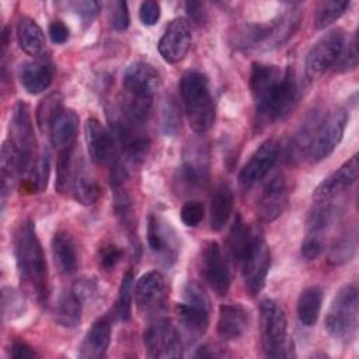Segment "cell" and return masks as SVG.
Returning <instances> with one entry per match:
<instances>
[{
    "label": "cell",
    "instance_id": "cell-51",
    "mask_svg": "<svg viewBox=\"0 0 359 359\" xmlns=\"http://www.w3.org/2000/svg\"><path fill=\"white\" fill-rule=\"evenodd\" d=\"M185 11L187 15L192 22L196 25H203L206 22V11L203 8V4L199 1H187L185 3Z\"/></svg>",
    "mask_w": 359,
    "mask_h": 359
},
{
    "label": "cell",
    "instance_id": "cell-37",
    "mask_svg": "<svg viewBox=\"0 0 359 359\" xmlns=\"http://www.w3.org/2000/svg\"><path fill=\"white\" fill-rule=\"evenodd\" d=\"M349 7V1H323L318 4L314 14V25L317 29H324L335 22Z\"/></svg>",
    "mask_w": 359,
    "mask_h": 359
},
{
    "label": "cell",
    "instance_id": "cell-36",
    "mask_svg": "<svg viewBox=\"0 0 359 359\" xmlns=\"http://www.w3.org/2000/svg\"><path fill=\"white\" fill-rule=\"evenodd\" d=\"M337 212L338 210L330 203L316 206L307 219V234L323 237V233L335 220Z\"/></svg>",
    "mask_w": 359,
    "mask_h": 359
},
{
    "label": "cell",
    "instance_id": "cell-47",
    "mask_svg": "<svg viewBox=\"0 0 359 359\" xmlns=\"http://www.w3.org/2000/svg\"><path fill=\"white\" fill-rule=\"evenodd\" d=\"M323 250H324L323 237L307 234V237L302 244V255L306 259H317L323 254Z\"/></svg>",
    "mask_w": 359,
    "mask_h": 359
},
{
    "label": "cell",
    "instance_id": "cell-19",
    "mask_svg": "<svg viewBox=\"0 0 359 359\" xmlns=\"http://www.w3.org/2000/svg\"><path fill=\"white\" fill-rule=\"evenodd\" d=\"M147 241L150 250L167 265L178 255V238L172 226L160 216L151 215L147 224Z\"/></svg>",
    "mask_w": 359,
    "mask_h": 359
},
{
    "label": "cell",
    "instance_id": "cell-25",
    "mask_svg": "<svg viewBox=\"0 0 359 359\" xmlns=\"http://www.w3.org/2000/svg\"><path fill=\"white\" fill-rule=\"evenodd\" d=\"M79 128V116L73 109L63 108L50 122L48 128L50 143L57 149L73 146Z\"/></svg>",
    "mask_w": 359,
    "mask_h": 359
},
{
    "label": "cell",
    "instance_id": "cell-33",
    "mask_svg": "<svg viewBox=\"0 0 359 359\" xmlns=\"http://www.w3.org/2000/svg\"><path fill=\"white\" fill-rule=\"evenodd\" d=\"M50 172V157L48 151L41 153L27 171L25 187L31 194H41L48 187Z\"/></svg>",
    "mask_w": 359,
    "mask_h": 359
},
{
    "label": "cell",
    "instance_id": "cell-42",
    "mask_svg": "<svg viewBox=\"0 0 359 359\" xmlns=\"http://www.w3.org/2000/svg\"><path fill=\"white\" fill-rule=\"evenodd\" d=\"M358 66V41L356 34L352 36V39L348 42V45L344 46L337 63L335 70L337 72H348Z\"/></svg>",
    "mask_w": 359,
    "mask_h": 359
},
{
    "label": "cell",
    "instance_id": "cell-46",
    "mask_svg": "<svg viewBox=\"0 0 359 359\" xmlns=\"http://www.w3.org/2000/svg\"><path fill=\"white\" fill-rule=\"evenodd\" d=\"M180 118H178V109L174 102H165L163 108V128L164 132L170 136H174L180 129Z\"/></svg>",
    "mask_w": 359,
    "mask_h": 359
},
{
    "label": "cell",
    "instance_id": "cell-14",
    "mask_svg": "<svg viewBox=\"0 0 359 359\" xmlns=\"http://www.w3.org/2000/svg\"><path fill=\"white\" fill-rule=\"evenodd\" d=\"M279 156V144L275 139L265 140L251 156L238 174V182L248 189L264 180L273 168Z\"/></svg>",
    "mask_w": 359,
    "mask_h": 359
},
{
    "label": "cell",
    "instance_id": "cell-28",
    "mask_svg": "<svg viewBox=\"0 0 359 359\" xmlns=\"http://www.w3.org/2000/svg\"><path fill=\"white\" fill-rule=\"evenodd\" d=\"M52 254L55 264L63 275L74 273L77 269V250L72 236L65 231L59 230L53 234L52 238Z\"/></svg>",
    "mask_w": 359,
    "mask_h": 359
},
{
    "label": "cell",
    "instance_id": "cell-10",
    "mask_svg": "<svg viewBox=\"0 0 359 359\" xmlns=\"http://www.w3.org/2000/svg\"><path fill=\"white\" fill-rule=\"evenodd\" d=\"M147 356L156 359L181 358L182 341L178 330L167 318L153 321L143 334Z\"/></svg>",
    "mask_w": 359,
    "mask_h": 359
},
{
    "label": "cell",
    "instance_id": "cell-17",
    "mask_svg": "<svg viewBox=\"0 0 359 359\" xmlns=\"http://www.w3.org/2000/svg\"><path fill=\"white\" fill-rule=\"evenodd\" d=\"M123 88L129 97L153 100L161 84L158 72L149 63L135 62L123 73Z\"/></svg>",
    "mask_w": 359,
    "mask_h": 359
},
{
    "label": "cell",
    "instance_id": "cell-8",
    "mask_svg": "<svg viewBox=\"0 0 359 359\" xmlns=\"http://www.w3.org/2000/svg\"><path fill=\"white\" fill-rule=\"evenodd\" d=\"M348 122L345 109H335L321 119L314 130L307 157L310 163H318L327 158L342 140Z\"/></svg>",
    "mask_w": 359,
    "mask_h": 359
},
{
    "label": "cell",
    "instance_id": "cell-48",
    "mask_svg": "<svg viewBox=\"0 0 359 359\" xmlns=\"http://www.w3.org/2000/svg\"><path fill=\"white\" fill-rule=\"evenodd\" d=\"M160 4L153 0L143 1L139 8V18L144 25H154L160 18Z\"/></svg>",
    "mask_w": 359,
    "mask_h": 359
},
{
    "label": "cell",
    "instance_id": "cell-41",
    "mask_svg": "<svg viewBox=\"0 0 359 359\" xmlns=\"http://www.w3.org/2000/svg\"><path fill=\"white\" fill-rule=\"evenodd\" d=\"M1 306H3V317L4 318H14L22 314L24 311V302L22 297L11 287H4L3 289V299H1Z\"/></svg>",
    "mask_w": 359,
    "mask_h": 359
},
{
    "label": "cell",
    "instance_id": "cell-53",
    "mask_svg": "<svg viewBox=\"0 0 359 359\" xmlns=\"http://www.w3.org/2000/svg\"><path fill=\"white\" fill-rule=\"evenodd\" d=\"M196 358H217L220 356V353L216 352V349H212L209 346H201L196 353H195Z\"/></svg>",
    "mask_w": 359,
    "mask_h": 359
},
{
    "label": "cell",
    "instance_id": "cell-5",
    "mask_svg": "<svg viewBox=\"0 0 359 359\" xmlns=\"http://www.w3.org/2000/svg\"><path fill=\"white\" fill-rule=\"evenodd\" d=\"M358 286L351 283L341 287L334 296L324 324L330 335L337 339L346 341L352 338L358 330Z\"/></svg>",
    "mask_w": 359,
    "mask_h": 359
},
{
    "label": "cell",
    "instance_id": "cell-1",
    "mask_svg": "<svg viewBox=\"0 0 359 359\" xmlns=\"http://www.w3.org/2000/svg\"><path fill=\"white\" fill-rule=\"evenodd\" d=\"M250 88L255 101L257 125L262 126L286 118L299 100L293 73L273 65L254 63L250 74Z\"/></svg>",
    "mask_w": 359,
    "mask_h": 359
},
{
    "label": "cell",
    "instance_id": "cell-40",
    "mask_svg": "<svg viewBox=\"0 0 359 359\" xmlns=\"http://www.w3.org/2000/svg\"><path fill=\"white\" fill-rule=\"evenodd\" d=\"M132 296H133V273L128 271L121 282L118 300H116V316L122 321H128L132 314Z\"/></svg>",
    "mask_w": 359,
    "mask_h": 359
},
{
    "label": "cell",
    "instance_id": "cell-38",
    "mask_svg": "<svg viewBox=\"0 0 359 359\" xmlns=\"http://www.w3.org/2000/svg\"><path fill=\"white\" fill-rule=\"evenodd\" d=\"M356 247H358V236H356V230L353 229L352 231H348L346 234H344L331 248L330 258H328L330 262L332 265L346 264L353 258L356 252Z\"/></svg>",
    "mask_w": 359,
    "mask_h": 359
},
{
    "label": "cell",
    "instance_id": "cell-27",
    "mask_svg": "<svg viewBox=\"0 0 359 359\" xmlns=\"http://www.w3.org/2000/svg\"><path fill=\"white\" fill-rule=\"evenodd\" d=\"M20 48L29 56L41 57L46 50V41L41 27L29 17H21L17 24Z\"/></svg>",
    "mask_w": 359,
    "mask_h": 359
},
{
    "label": "cell",
    "instance_id": "cell-2",
    "mask_svg": "<svg viewBox=\"0 0 359 359\" xmlns=\"http://www.w3.org/2000/svg\"><path fill=\"white\" fill-rule=\"evenodd\" d=\"M14 254L24 290L42 303L48 296V265L31 220L22 222L14 236Z\"/></svg>",
    "mask_w": 359,
    "mask_h": 359
},
{
    "label": "cell",
    "instance_id": "cell-35",
    "mask_svg": "<svg viewBox=\"0 0 359 359\" xmlns=\"http://www.w3.org/2000/svg\"><path fill=\"white\" fill-rule=\"evenodd\" d=\"M74 164H73V146L62 149L57 157V168H56V191L59 194H66L74 180Z\"/></svg>",
    "mask_w": 359,
    "mask_h": 359
},
{
    "label": "cell",
    "instance_id": "cell-11",
    "mask_svg": "<svg viewBox=\"0 0 359 359\" xmlns=\"http://www.w3.org/2000/svg\"><path fill=\"white\" fill-rule=\"evenodd\" d=\"M241 266L244 286L247 292L251 296L258 294L265 285V279L271 266V252L266 243L262 238H252L241 261Z\"/></svg>",
    "mask_w": 359,
    "mask_h": 359
},
{
    "label": "cell",
    "instance_id": "cell-39",
    "mask_svg": "<svg viewBox=\"0 0 359 359\" xmlns=\"http://www.w3.org/2000/svg\"><path fill=\"white\" fill-rule=\"evenodd\" d=\"M63 109L62 107V95L59 93L49 94L46 98L41 101L36 109V122L42 132L48 130L52 119Z\"/></svg>",
    "mask_w": 359,
    "mask_h": 359
},
{
    "label": "cell",
    "instance_id": "cell-13",
    "mask_svg": "<svg viewBox=\"0 0 359 359\" xmlns=\"http://www.w3.org/2000/svg\"><path fill=\"white\" fill-rule=\"evenodd\" d=\"M209 178V161L208 154L203 151V149H192L189 150V154L185 156L184 163L178 167L174 184L175 189L181 195H189L198 192L201 188H203Z\"/></svg>",
    "mask_w": 359,
    "mask_h": 359
},
{
    "label": "cell",
    "instance_id": "cell-15",
    "mask_svg": "<svg viewBox=\"0 0 359 359\" xmlns=\"http://www.w3.org/2000/svg\"><path fill=\"white\" fill-rule=\"evenodd\" d=\"M192 45V34L184 18H174L158 41V52L167 63L181 62Z\"/></svg>",
    "mask_w": 359,
    "mask_h": 359
},
{
    "label": "cell",
    "instance_id": "cell-16",
    "mask_svg": "<svg viewBox=\"0 0 359 359\" xmlns=\"http://www.w3.org/2000/svg\"><path fill=\"white\" fill-rule=\"evenodd\" d=\"M202 275L217 296H226L230 289V273L220 245L208 241L202 250Z\"/></svg>",
    "mask_w": 359,
    "mask_h": 359
},
{
    "label": "cell",
    "instance_id": "cell-21",
    "mask_svg": "<svg viewBox=\"0 0 359 359\" xmlns=\"http://www.w3.org/2000/svg\"><path fill=\"white\" fill-rule=\"evenodd\" d=\"M359 174L358 157L352 156L346 163H344L338 170L330 174L314 191V198L320 202L331 199L339 192L349 188L356 180Z\"/></svg>",
    "mask_w": 359,
    "mask_h": 359
},
{
    "label": "cell",
    "instance_id": "cell-26",
    "mask_svg": "<svg viewBox=\"0 0 359 359\" xmlns=\"http://www.w3.org/2000/svg\"><path fill=\"white\" fill-rule=\"evenodd\" d=\"M0 180H1V196L6 198L15 187L21 172H25L22 160L15 147L6 140L1 146L0 154Z\"/></svg>",
    "mask_w": 359,
    "mask_h": 359
},
{
    "label": "cell",
    "instance_id": "cell-6",
    "mask_svg": "<svg viewBox=\"0 0 359 359\" xmlns=\"http://www.w3.org/2000/svg\"><path fill=\"white\" fill-rule=\"evenodd\" d=\"M177 316L184 331L192 337H202L209 325V299L202 286L188 280L184 286V300L177 304Z\"/></svg>",
    "mask_w": 359,
    "mask_h": 359
},
{
    "label": "cell",
    "instance_id": "cell-34",
    "mask_svg": "<svg viewBox=\"0 0 359 359\" xmlns=\"http://www.w3.org/2000/svg\"><path fill=\"white\" fill-rule=\"evenodd\" d=\"M72 189L76 201L84 206L94 205L101 196L100 185L84 171H77L74 174Z\"/></svg>",
    "mask_w": 359,
    "mask_h": 359
},
{
    "label": "cell",
    "instance_id": "cell-7",
    "mask_svg": "<svg viewBox=\"0 0 359 359\" xmlns=\"http://www.w3.org/2000/svg\"><path fill=\"white\" fill-rule=\"evenodd\" d=\"M345 46V32L335 28L317 39L306 56L304 72L306 77L313 81L323 76L330 67L335 66Z\"/></svg>",
    "mask_w": 359,
    "mask_h": 359
},
{
    "label": "cell",
    "instance_id": "cell-32",
    "mask_svg": "<svg viewBox=\"0 0 359 359\" xmlns=\"http://www.w3.org/2000/svg\"><path fill=\"white\" fill-rule=\"evenodd\" d=\"M252 238L254 237L251 236L248 226L243 222L241 216L237 215L233 224H231L230 234H229V241H227L230 255L236 262L241 264Z\"/></svg>",
    "mask_w": 359,
    "mask_h": 359
},
{
    "label": "cell",
    "instance_id": "cell-29",
    "mask_svg": "<svg viewBox=\"0 0 359 359\" xmlns=\"http://www.w3.org/2000/svg\"><path fill=\"white\" fill-rule=\"evenodd\" d=\"M83 313V300L72 289L65 290L56 303L55 307V320L59 325L65 328H74L81 321Z\"/></svg>",
    "mask_w": 359,
    "mask_h": 359
},
{
    "label": "cell",
    "instance_id": "cell-31",
    "mask_svg": "<svg viewBox=\"0 0 359 359\" xmlns=\"http://www.w3.org/2000/svg\"><path fill=\"white\" fill-rule=\"evenodd\" d=\"M323 304V290L318 286H309L302 290L297 300V317L306 327L317 323Z\"/></svg>",
    "mask_w": 359,
    "mask_h": 359
},
{
    "label": "cell",
    "instance_id": "cell-44",
    "mask_svg": "<svg viewBox=\"0 0 359 359\" xmlns=\"http://www.w3.org/2000/svg\"><path fill=\"white\" fill-rule=\"evenodd\" d=\"M205 215L203 203L199 201H188L181 208V220L188 227H196Z\"/></svg>",
    "mask_w": 359,
    "mask_h": 359
},
{
    "label": "cell",
    "instance_id": "cell-24",
    "mask_svg": "<svg viewBox=\"0 0 359 359\" xmlns=\"http://www.w3.org/2000/svg\"><path fill=\"white\" fill-rule=\"evenodd\" d=\"M111 341V323L108 318L97 320L87 331L79 351L83 359H101L105 356Z\"/></svg>",
    "mask_w": 359,
    "mask_h": 359
},
{
    "label": "cell",
    "instance_id": "cell-22",
    "mask_svg": "<svg viewBox=\"0 0 359 359\" xmlns=\"http://www.w3.org/2000/svg\"><path fill=\"white\" fill-rule=\"evenodd\" d=\"M248 328V311L241 304H222L219 307L217 335L222 341L230 342L243 337Z\"/></svg>",
    "mask_w": 359,
    "mask_h": 359
},
{
    "label": "cell",
    "instance_id": "cell-45",
    "mask_svg": "<svg viewBox=\"0 0 359 359\" xmlns=\"http://www.w3.org/2000/svg\"><path fill=\"white\" fill-rule=\"evenodd\" d=\"M109 21L116 31H123L129 27V11L126 1H114L109 4Z\"/></svg>",
    "mask_w": 359,
    "mask_h": 359
},
{
    "label": "cell",
    "instance_id": "cell-49",
    "mask_svg": "<svg viewBox=\"0 0 359 359\" xmlns=\"http://www.w3.org/2000/svg\"><path fill=\"white\" fill-rule=\"evenodd\" d=\"M73 7H74V11L80 15L81 21L87 25L93 22V20L97 17V14L100 11V4L93 0L76 1V3H73Z\"/></svg>",
    "mask_w": 359,
    "mask_h": 359
},
{
    "label": "cell",
    "instance_id": "cell-18",
    "mask_svg": "<svg viewBox=\"0 0 359 359\" xmlns=\"http://www.w3.org/2000/svg\"><path fill=\"white\" fill-rule=\"evenodd\" d=\"M84 136L91 160L97 164H114L116 161V143L114 135L95 118H88L84 125Z\"/></svg>",
    "mask_w": 359,
    "mask_h": 359
},
{
    "label": "cell",
    "instance_id": "cell-3",
    "mask_svg": "<svg viewBox=\"0 0 359 359\" xmlns=\"http://www.w3.org/2000/svg\"><path fill=\"white\" fill-rule=\"evenodd\" d=\"M180 91L191 129L196 133L208 132L216 119V108L208 77L196 70L187 72L181 79Z\"/></svg>",
    "mask_w": 359,
    "mask_h": 359
},
{
    "label": "cell",
    "instance_id": "cell-20",
    "mask_svg": "<svg viewBox=\"0 0 359 359\" xmlns=\"http://www.w3.org/2000/svg\"><path fill=\"white\" fill-rule=\"evenodd\" d=\"M289 191H287V182L283 174L273 175L262 188V192L258 198V206H257V215L258 217L265 222H273L278 219L286 205H287Z\"/></svg>",
    "mask_w": 359,
    "mask_h": 359
},
{
    "label": "cell",
    "instance_id": "cell-50",
    "mask_svg": "<svg viewBox=\"0 0 359 359\" xmlns=\"http://www.w3.org/2000/svg\"><path fill=\"white\" fill-rule=\"evenodd\" d=\"M48 32H49V36H50L52 42L53 43H59V45L65 43L69 39V34H70L67 25L63 21H60V20L52 21L49 24Z\"/></svg>",
    "mask_w": 359,
    "mask_h": 359
},
{
    "label": "cell",
    "instance_id": "cell-30",
    "mask_svg": "<svg viewBox=\"0 0 359 359\" xmlns=\"http://www.w3.org/2000/svg\"><path fill=\"white\" fill-rule=\"evenodd\" d=\"M233 210V192L227 184H220L210 202V230L220 231Z\"/></svg>",
    "mask_w": 359,
    "mask_h": 359
},
{
    "label": "cell",
    "instance_id": "cell-52",
    "mask_svg": "<svg viewBox=\"0 0 359 359\" xmlns=\"http://www.w3.org/2000/svg\"><path fill=\"white\" fill-rule=\"evenodd\" d=\"M10 355L14 359H27V358H36L38 356V353L29 345H27L25 342H21V341L13 344Z\"/></svg>",
    "mask_w": 359,
    "mask_h": 359
},
{
    "label": "cell",
    "instance_id": "cell-23",
    "mask_svg": "<svg viewBox=\"0 0 359 359\" xmlns=\"http://www.w3.org/2000/svg\"><path fill=\"white\" fill-rule=\"evenodd\" d=\"M55 74V67L50 60L39 57L27 62L20 67V81L29 94H39L46 90Z\"/></svg>",
    "mask_w": 359,
    "mask_h": 359
},
{
    "label": "cell",
    "instance_id": "cell-43",
    "mask_svg": "<svg viewBox=\"0 0 359 359\" xmlns=\"http://www.w3.org/2000/svg\"><path fill=\"white\" fill-rule=\"evenodd\" d=\"M122 255H123V252L118 245H115L112 243L104 244L98 250V264L104 271H107V272L112 271L122 259Z\"/></svg>",
    "mask_w": 359,
    "mask_h": 359
},
{
    "label": "cell",
    "instance_id": "cell-4",
    "mask_svg": "<svg viewBox=\"0 0 359 359\" xmlns=\"http://www.w3.org/2000/svg\"><path fill=\"white\" fill-rule=\"evenodd\" d=\"M261 345L269 358L292 356L293 344L287 338V320L283 309L273 300L265 299L259 304Z\"/></svg>",
    "mask_w": 359,
    "mask_h": 359
},
{
    "label": "cell",
    "instance_id": "cell-9",
    "mask_svg": "<svg viewBox=\"0 0 359 359\" xmlns=\"http://www.w3.org/2000/svg\"><path fill=\"white\" fill-rule=\"evenodd\" d=\"M18 151L24 170L28 171L29 167L32 165L34 154H35V147H36V140H35V133H34V125L29 114V108L25 102L20 101L14 105L11 118H10V125H8V139H7Z\"/></svg>",
    "mask_w": 359,
    "mask_h": 359
},
{
    "label": "cell",
    "instance_id": "cell-12",
    "mask_svg": "<svg viewBox=\"0 0 359 359\" xmlns=\"http://www.w3.org/2000/svg\"><path fill=\"white\" fill-rule=\"evenodd\" d=\"M136 306L143 316L154 317L160 314L168 300V286L164 276L157 271H150L140 276L135 287Z\"/></svg>",
    "mask_w": 359,
    "mask_h": 359
}]
</instances>
